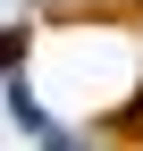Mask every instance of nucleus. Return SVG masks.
Segmentation results:
<instances>
[{
    "label": "nucleus",
    "mask_w": 143,
    "mask_h": 151,
    "mask_svg": "<svg viewBox=\"0 0 143 151\" xmlns=\"http://www.w3.org/2000/svg\"><path fill=\"white\" fill-rule=\"evenodd\" d=\"M59 25H143V0H59Z\"/></svg>",
    "instance_id": "nucleus-1"
},
{
    "label": "nucleus",
    "mask_w": 143,
    "mask_h": 151,
    "mask_svg": "<svg viewBox=\"0 0 143 151\" xmlns=\"http://www.w3.org/2000/svg\"><path fill=\"white\" fill-rule=\"evenodd\" d=\"M101 143H110V151H143V92H135L126 109H110V118H101Z\"/></svg>",
    "instance_id": "nucleus-2"
}]
</instances>
